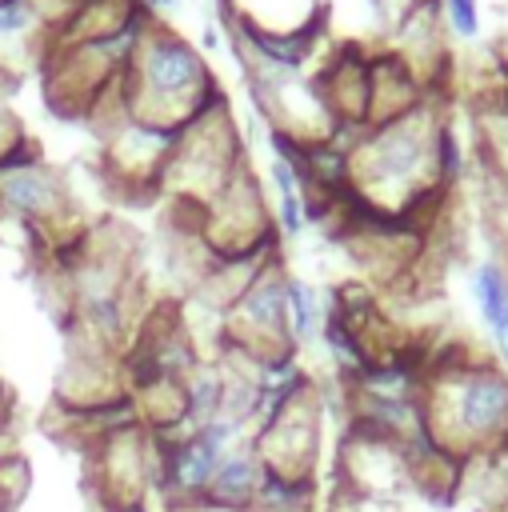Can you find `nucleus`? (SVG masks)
Returning <instances> with one entry per match:
<instances>
[{
  "instance_id": "obj_12",
  "label": "nucleus",
  "mask_w": 508,
  "mask_h": 512,
  "mask_svg": "<svg viewBox=\"0 0 508 512\" xmlns=\"http://www.w3.org/2000/svg\"><path fill=\"white\" fill-rule=\"evenodd\" d=\"M280 224L288 236H296L304 228V208H300V192H280Z\"/></svg>"
},
{
  "instance_id": "obj_1",
  "label": "nucleus",
  "mask_w": 508,
  "mask_h": 512,
  "mask_svg": "<svg viewBox=\"0 0 508 512\" xmlns=\"http://www.w3.org/2000/svg\"><path fill=\"white\" fill-rule=\"evenodd\" d=\"M424 436L468 460L508 436V368L484 352L460 368L428 372L420 384Z\"/></svg>"
},
{
  "instance_id": "obj_5",
  "label": "nucleus",
  "mask_w": 508,
  "mask_h": 512,
  "mask_svg": "<svg viewBox=\"0 0 508 512\" xmlns=\"http://www.w3.org/2000/svg\"><path fill=\"white\" fill-rule=\"evenodd\" d=\"M264 476H268V472H264V464H260V456H256V448H252V440L244 436V440H236V444L220 456L204 504L232 508V512H252Z\"/></svg>"
},
{
  "instance_id": "obj_8",
  "label": "nucleus",
  "mask_w": 508,
  "mask_h": 512,
  "mask_svg": "<svg viewBox=\"0 0 508 512\" xmlns=\"http://www.w3.org/2000/svg\"><path fill=\"white\" fill-rule=\"evenodd\" d=\"M0 192H4V200L8 204H16L24 216H40L48 204H52V196H56V188H52V180L44 176V172H16V176H4L0 180Z\"/></svg>"
},
{
  "instance_id": "obj_9",
  "label": "nucleus",
  "mask_w": 508,
  "mask_h": 512,
  "mask_svg": "<svg viewBox=\"0 0 508 512\" xmlns=\"http://www.w3.org/2000/svg\"><path fill=\"white\" fill-rule=\"evenodd\" d=\"M324 512H408V508H404V500H392V496H372V492H356L348 484H332Z\"/></svg>"
},
{
  "instance_id": "obj_3",
  "label": "nucleus",
  "mask_w": 508,
  "mask_h": 512,
  "mask_svg": "<svg viewBox=\"0 0 508 512\" xmlns=\"http://www.w3.org/2000/svg\"><path fill=\"white\" fill-rule=\"evenodd\" d=\"M332 484H348L356 492H372V496H392L404 500L412 496L408 484V452L404 440L348 416L344 436L336 444V464H332Z\"/></svg>"
},
{
  "instance_id": "obj_14",
  "label": "nucleus",
  "mask_w": 508,
  "mask_h": 512,
  "mask_svg": "<svg viewBox=\"0 0 508 512\" xmlns=\"http://www.w3.org/2000/svg\"><path fill=\"white\" fill-rule=\"evenodd\" d=\"M100 512H148L144 504H124V508H100Z\"/></svg>"
},
{
  "instance_id": "obj_16",
  "label": "nucleus",
  "mask_w": 508,
  "mask_h": 512,
  "mask_svg": "<svg viewBox=\"0 0 508 512\" xmlns=\"http://www.w3.org/2000/svg\"><path fill=\"white\" fill-rule=\"evenodd\" d=\"M0 452H8V440H0Z\"/></svg>"
},
{
  "instance_id": "obj_11",
  "label": "nucleus",
  "mask_w": 508,
  "mask_h": 512,
  "mask_svg": "<svg viewBox=\"0 0 508 512\" xmlns=\"http://www.w3.org/2000/svg\"><path fill=\"white\" fill-rule=\"evenodd\" d=\"M444 12H448V24L456 36H464V40L480 36V4L476 0H444Z\"/></svg>"
},
{
  "instance_id": "obj_6",
  "label": "nucleus",
  "mask_w": 508,
  "mask_h": 512,
  "mask_svg": "<svg viewBox=\"0 0 508 512\" xmlns=\"http://www.w3.org/2000/svg\"><path fill=\"white\" fill-rule=\"evenodd\" d=\"M148 76H152V84L164 96H176V92H184L200 76V60L180 40H156L152 56H148Z\"/></svg>"
},
{
  "instance_id": "obj_15",
  "label": "nucleus",
  "mask_w": 508,
  "mask_h": 512,
  "mask_svg": "<svg viewBox=\"0 0 508 512\" xmlns=\"http://www.w3.org/2000/svg\"><path fill=\"white\" fill-rule=\"evenodd\" d=\"M152 4H176V0H152Z\"/></svg>"
},
{
  "instance_id": "obj_10",
  "label": "nucleus",
  "mask_w": 508,
  "mask_h": 512,
  "mask_svg": "<svg viewBox=\"0 0 508 512\" xmlns=\"http://www.w3.org/2000/svg\"><path fill=\"white\" fill-rule=\"evenodd\" d=\"M28 488H32V468H28V460L20 456V452H0V504L8 508V512H16L20 504H24V496H28Z\"/></svg>"
},
{
  "instance_id": "obj_4",
  "label": "nucleus",
  "mask_w": 508,
  "mask_h": 512,
  "mask_svg": "<svg viewBox=\"0 0 508 512\" xmlns=\"http://www.w3.org/2000/svg\"><path fill=\"white\" fill-rule=\"evenodd\" d=\"M88 456L100 508L144 504V492L152 488V432L144 424L108 432L104 440L88 444Z\"/></svg>"
},
{
  "instance_id": "obj_2",
  "label": "nucleus",
  "mask_w": 508,
  "mask_h": 512,
  "mask_svg": "<svg viewBox=\"0 0 508 512\" xmlns=\"http://www.w3.org/2000/svg\"><path fill=\"white\" fill-rule=\"evenodd\" d=\"M320 396L316 384L304 380L248 440L264 464L268 476L296 480V484H316L320 472Z\"/></svg>"
},
{
  "instance_id": "obj_13",
  "label": "nucleus",
  "mask_w": 508,
  "mask_h": 512,
  "mask_svg": "<svg viewBox=\"0 0 508 512\" xmlns=\"http://www.w3.org/2000/svg\"><path fill=\"white\" fill-rule=\"evenodd\" d=\"M28 24V12H24V4L20 0H0V36H8V32H20Z\"/></svg>"
},
{
  "instance_id": "obj_17",
  "label": "nucleus",
  "mask_w": 508,
  "mask_h": 512,
  "mask_svg": "<svg viewBox=\"0 0 508 512\" xmlns=\"http://www.w3.org/2000/svg\"><path fill=\"white\" fill-rule=\"evenodd\" d=\"M0 512H8V508H4V504H0Z\"/></svg>"
},
{
  "instance_id": "obj_7",
  "label": "nucleus",
  "mask_w": 508,
  "mask_h": 512,
  "mask_svg": "<svg viewBox=\"0 0 508 512\" xmlns=\"http://www.w3.org/2000/svg\"><path fill=\"white\" fill-rule=\"evenodd\" d=\"M284 312H288V332H292L296 344L316 336V328H320V300H316V292H312L304 280H296V276L284 280Z\"/></svg>"
}]
</instances>
